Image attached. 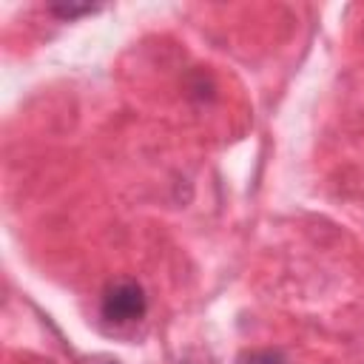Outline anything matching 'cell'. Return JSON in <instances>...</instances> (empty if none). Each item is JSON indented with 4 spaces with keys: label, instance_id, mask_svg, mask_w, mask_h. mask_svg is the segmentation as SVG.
<instances>
[{
    "label": "cell",
    "instance_id": "obj_3",
    "mask_svg": "<svg viewBox=\"0 0 364 364\" xmlns=\"http://www.w3.org/2000/svg\"><path fill=\"white\" fill-rule=\"evenodd\" d=\"M91 11H97V6H91V3H82V6H74V3L51 6V14H57L63 20H71V17H80V14H91Z\"/></svg>",
    "mask_w": 364,
    "mask_h": 364
},
{
    "label": "cell",
    "instance_id": "obj_2",
    "mask_svg": "<svg viewBox=\"0 0 364 364\" xmlns=\"http://www.w3.org/2000/svg\"><path fill=\"white\" fill-rule=\"evenodd\" d=\"M239 364H287V358H284L282 353L262 350V353H247V355H242Z\"/></svg>",
    "mask_w": 364,
    "mask_h": 364
},
{
    "label": "cell",
    "instance_id": "obj_1",
    "mask_svg": "<svg viewBox=\"0 0 364 364\" xmlns=\"http://www.w3.org/2000/svg\"><path fill=\"white\" fill-rule=\"evenodd\" d=\"M148 310L145 290L136 282H117L102 296V318L111 324H131L139 321Z\"/></svg>",
    "mask_w": 364,
    "mask_h": 364
}]
</instances>
